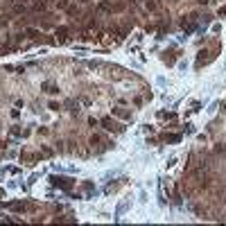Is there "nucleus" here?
<instances>
[{
  "label": "nucleus",
  "instance_id": "f257e3e1",
  "mask_svg": "<svg viewBox=\"0 0 226 226\" xmlns=\"http://www.w3.org/2000/svg\"><path fill=\"white\" fill-rule=\"evenodd\" d=\"M52 183L59 186V188H64V190H70V188H72V181L66 179V176H52Z\"/></svg>",
  "mask_w": 226,
  "mask_h": 226
},
{
  "label": "nucleus",
  "instance_id": "39448f33",
  "mask_svg": "<svg viewBox=\"0 0 226 226\" xmlns=\"http://www.w3.org/2000/svg\"><path fill=\"white\" fill-rule=\"evenodd\" d=\"M99 142H102V138H99V136H93V138H91V145H93V147L99 145Z\"/></svg>",
  "mask_w": 226,
  "mask_h": 226
},
{
  "label": "nucleus",
  "instance_id": "f03ea898",
  "mask_svg": "<svg viewBox=\"0 0 226 226\" xmlns=\"http://www.w3.org/2000/svg\"><path fill=\"white\" fill-rule=\"evenodd\" d=\"M102 125H104V129H109V131H120L118 122H113L111 118H104V120H102Z\"/></svg>",
  "mask_w": 226,
  "mask_h": 226
},
{
  "label": "nucleus",
  "instance_id": "9d476101",
  "mask_svg": "<svg viewBox=\"0 0 226 226\" xmlns=\"http://www.w3.org/2000/svg\"><path fill=\"white\" fill-rule=\"evenodd\" d=\"M82 2H86V0H82Z\"/></svg>",
  "mask_w": 226,
  "mask_h": 226
},
{
  "label": "nucleus",
  "instance_id": "1a4fd4ad",
  "mask_svg": "<svg viewBox=\"0 0 226 226\" xmlns=\"http://www.w3.org/2000/svg\"><path fill=\"white\" fill-rule=\"evenodd\" d=\"M219 14H226V7H222V9H219Z\"/></svg>",
  "mask_w": 226,
  "mask_h": 226
},
{
  "label": "nucleus",
  "instance_id": "7ed1b4c3",
  "mask_svg": "<svg viewBox=\"0 0 226 226\" xmlns=\"http://www.w3.org/2000/svg\"><path fill=\"white\" fill-rule=\"evenodd\" d=\"M57 36H59V38L64 41L66 36H68V30H66V27H59V30H57Z\"/></svg>",
  "mask_w": 226,
  "mask_h": 226
},
{
  "label": "nucleus",
  "instance_id": "6e6552de",
  "mask_svg": "<svg viewBox=\"0 0 226 226\" xmlns=\"http://www.w3.org/2000/svg\"><path fill=\"white\" fill-rule=\"evenodd\" d=\"M208 2H210V0H199V5H208Z\"/></svg>",
  "mask_w": 226,
  "mask_h": 226
},
{
  "label": "nucleus",
  "instance_id": "20e7f679",
  "mask_svg": "<svg viewBox=\"0 0 226 226\" xmlns=\"http://www.w3.org/2000/svg\"><path fill=\"white\" fill-rule=\"evenodd\" d=\"M34 9H36V11H41V9H45V2H43V0H38V2H34Z\"/></svg>",
  "mask_w": 226,
  "mask_h": 226
},
{
  "label": "nucleus",
  "instance_id": "0eeeda50",
  "mask_svg": "<svg viewBox=\"0 0 226 226\" xmlns=\"http://www.w3.org/2000/svg\"><path fill=\"white\" fill-rule=\"evenodd\" d=\"M167 140H170V142H179V140H181V136H167Z\"/></svg>",
  "mask_w": 226,
  "mask_h": 226
},
{
  "label": "nucleus",
  "instance_id": "423d86ee",
  "mask_svg": "<svg viewBox=\"0 0 226 226\" xmlns=\"http://www.w3.org/2000/svg\"><path fill=\"white\" fill-rule=\"evenodd\" d=\"M45 93H50V95H54V93H57V88H54V86H50V84H48V86H45Z\"/></svg>",
  "mask_w": 226,
  "mask_h": 226
}]
</instances>
